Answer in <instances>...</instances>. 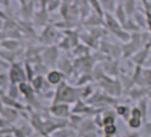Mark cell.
<instances>
[{
    "label": "cell",
    "mask_w": 151,
    "mask_h": 137,
    "mask_svg": "<svg viewBox=\"0 0 151 137\" xmlns=\"http://www.w3.org/2000/svg\"><path fill=\"white\" fill-rule=\"evenodd\" d=\"M50 80L52 81V82H56L58 79H59V76L57 75V74H55V73H52V75H50Z\"/></svg>",
    "instance_id": "6da1fadb"
}]
</instances>
